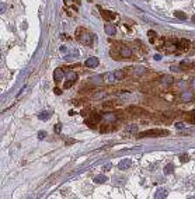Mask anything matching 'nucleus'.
<instances>
[{
	"label": "nucleus",
	"instance_id": "obj_20",
	"mask_svg": "<svg viewBox=\"0 0 195 199\" xmlns=\"http://www.w3.org/2000/svg\"><path fill=\"white\" fill-rule=\"evenodd\" d=\"M129 111H131V112H135V114H145V111H143V109L135 108V107H131V108H129Z\"/></svg>",
	"mask_w": 195,
	"mask_h": 199
},
{
	"label": "nucleus",
	"instance_id": "obj_15",
	"mask_svg": "<svg viewBox=\"0 0 195 199\" xmlns=\"http://www.w3.org/2000/svg\"><path fill=\"white\" fill-rule=\"evenodd\" d=\"M114 76L117 80H121V79H124L125 77V73H124V70H115L114 72Z\"/></svg>",
	"mask_w": 195,
	"mask_h": 199
},
{
	"label": "nucleus",
	"instance_id": "obj_2",
	"mask_svg": "<svg viewBox=\"0 0 195 199\" xmlns=\"http://www.w3.org/2000/svg\"><path fill=\"white\" fill-rule=\"evenodd\" d=\"M100 121H101V115H98V114H93V115L90 116V119H87V121H86V123H87L90 128H94V126L97 125Z\"/></svg>",
	"mask_w": 195,
	"mask_h": 199
},
{
	"label": "nucleus",
	"instance_id": "obj_21",
	"mask_svg": "<svg viewBox=\"0 0 195 199\" xmlns=\"http://www.w3.org/2000/svg\"><path fill=\"white\" fill-rule=\"evenodd\" d=\"M188 154H180V160L182 161V163H187L188 161Z\"/></svg>",
	"mask_w": 195,
	"mask_h": 199
},
{
	"label": "nucleus",
	"instance_id": "obj_7",
	"mask_svg": "<svg viewBox=\"0 0 195 199\" xmlns=\"http://www.w3.org/2000/svg\"><path fill=\"white\" fill-rule=\"evenodd\" d=\"M79 39H80V42L81 44H84V45H91V42H93L91 35H88V34L83 35V37H79Z\"/></svg>",
	"mask_w": 195,
	"mask_h": 199
},
{
	"label": "nucleus",
	"instance_id": "obj_26",
	"mask_svg": "<svg viewBox=\"0 0 195 199\" xmlns=\"http://www.w3.org/2000/svg\"><path fill=\"white\" fill-rule=\"evenodd\" d=\"M72 84H73V81H69V80H67V83H65V87H66V88H69L70 86H72Z\"/></svg>",
	"mask_w": 195,
	"mask_h": 199
},
{
	"label": "nucleus",
	"instance_id": "obj_27",
	"mask_svg": "<svg viewBox=\"0 0 195 199\" xmlns=\"http://www.w3.org/2000/svg\"><path fill=\"white\" fill-rule=\"evenodd\" d=\"M53 93H55V94H58V95H60V94H62V91H60L59 88H55V90H53Z\"/></svg>",
	"mask_w": 195,
	"mask_h": 199
},
{
	"label": "nucleus",
	"instance_id": "obj_25",
	"mask_svg": "<svg viewBox=\"0 0 195 199\" xmlns=\"http://www.w3.org/2000/svg\"><path fill=\"white\" fill-rule=\"evenodd\" d=\"M147 34L150 35V38H154V37H156V32H154V31H149Z\"/></svg>",
	"mask_w": 195,
	"mask_h": 199
},
{
	"label": "nucleus",
	"instance_id": "obj_16",
	"mask_svg": "<svg viewBox=\"0 0 195 199\" xmlns=\"http://www.w3.org/2000/svg\"><path fill=\"white\" fill-rule=\"evenodd\" d=\"M173 172H174V165L173 164L166 165V168H164V174L168 175V174H173Z\"/></svg>",
	"mask_w": 195,
	"mask_h": 199
},
{
	"label": "nucleus",
	"instance_id": "obj_4",
	"mask_svg": "<svg viewBox=\"0 0 195 199\" xmlns=\"http://www.w3.org/2000/svg\"><path fill=\"white\" fill-rule=\"evenodd\" d=\"M175 45H177L178 49H182V51H187L190 48V42L185 41V39H181V41H175Z\"/></svg>",
	"mask_w": 195,
	"mask_h": 199
},
{
	"label": "nucleus",
	"instance_id": "obj_19",
	"mask_svg": "<svg viewBox=\"0 0 195 199\" xmlns=\"http://www.w3.org/2000/svg\"><path fill=\"white\" fill-rule=\"evenodd\" d=\"M174 16H175L177 18H181V20H185V18H187V16H185V14L182 13V11H175Z\"/></svg>",
	"mask_w": 195,
	"mask_h": 199
},
{
	"label": "nucleus",
	"instance_id": "obj_14",
	"mask_svg": "<svg viewBox=\"0 0 195 199\" xmlns=\"http://www.w3.org/2000/svg\"><path fill=\"white\" fill-rule=\"evenodd\" d=\"M103 17H104L105 20H112V18H115V14H114V13H111V11L103 10Z\"/></svg>",
	"mask_w": 195,
	"mask_h": 199
},
{
	"label": "nucleus",
	"instance_id": "obj_17",
	"mask_svg": "<svg viewBox=\"0 0 195 199\" xmlns=\"http://www.w3.org/2000/svg\"><path fill=\"white\" fill-rule=\"evenodd\" d=\"M187 119H188V121H190L191 123H195V109H194V111H191V112H188V114H187Z\"/></svg>",
	"mask_w": 195,
	"mask_h": 199
},
{
	"label": "nucleus",
	"instance_id": "obj_23",
	"mask_svg": "<svg viewBox=\"0 0 195 199\" xmlns=\"http://www.w3.org/2000/svg\"><path fill=\"white\" fill-rule=\"evenodd\" d=\"M45 136H46V132H44V130H39V132H38V139L42 140Z\"/></svg>",
	"mask_w": 195,
	"mask_h": 199
},
{
	"label": "nucleus",
	"instance_id": "obj_18",
	"mask_svg": "<svg viewBox=\"0 0 195 199\" xmlns=\"http://www.w3.org/2000/svg\"><path fill=\"white\" fill-rule=\"evenodd\" d=\"M105 80L108 81V83H112V81L115 80V76H114V73H111V74H105Z\"/></svg>",
	"mask_w": 195,
	"mask_h": 199
},
{
	"label": "nucleus",
	"instance_id": "obj_24",
	"mask_svg": "<svg viewBox=\"0 0 195 199\" xmlns=\"http://www.w3.org/2000/svg\"><path fill=\"white\" fill-rule=\"evenodd\" d=\"M111 168V164H105L104 167H103V171H107V170H110Z\"/></svg>",
	"mask_w": 195,
	"mask_h": 199
},
{
	"label": "nucleus",
	"instance_id": "obj_29",
	"mask_svg": "<svg viewBox=\"0 0 195 199\" xmlns=\"http://www.w3.org/2000/svg\"><path fill=\"white\" fill-rule=\"evenodd\" d=\"M154 59H156V60H160V59H161V56H160V55H156V56H154Z\"/></svg>",
	"mask_w": 195,
	"mask_h": 199
},
{
	"label": "nucleus",
	"instance_id": "obj_11",
	"mask_svg": "<svg viewBox=\"0 0 195 199\" xmlns=\"http://www.w3.org/2000/svg\"><path fill=\"white\" fill-rule=\"evenodd\" d=\"M108 178L105 177L104 174H100V175H96L94 177V182L96 184H103V182H107Z\"/></svg>",
	"mask_w": 195,
	"mask_h": 199
},
{
	"label": "nucleus",
	"instance_id": "obj_12",
	"mask_svg": "<svg viewBox=\"0 0 195 199\" xmlns=\"http://www.w3.org/2000/svg\"><path fill=\"white\" fill-rule=\"evenodd\" d=\"M104 30H105V32H107L108 35H111V37H114L115 32H117V30H115L114 25H105Z\"/></svg>",
	"mask_w": 195,
	"mask_h": 199
},
{
	"label": "nucleus",
	"instance_id": "obj_6",
	"mask_svg": "<svg viewBox=\"0 0 195 199\" xmlns=\"http://www.w3.org/2000/svg\"><path fill=\"white\" fill-rule=\"evenodd\" d=\"M98 63H100V62H98V59L93 56V58H88V59L86 60V66H87V67H97Z\"/></svg>",
	"mask_w": 195,
	"mask_h": 199
},
{
	"label": "nucleus",
	"instance_id": "obj_1",
	"mask_svg": "<svg viewBox=\"0 0 195 199\" xmlns=\"http://www.w3.org/2000/svg\"><path fill=\"white\" fill-rule=\"evenodd\" d=\"M168 135L167 130L164 129H150V130H145V132L139 133V137H152V136H166Z\"/></svg>",
	"mask_w": 195,
	"mask_h": 199
},
{
	"label": "nucleus",
	"instance_id": "obj_5",
	"mask_svg": "<svg viewBox=\"0 0 195 199\" xmlns=\"http://www.w3.org/2000/svg\"><path fill=\"white\" fill-rule=\"evenodd\" d=\"M119 52H121L122 58H131V56H132V51H131L128 46H121V48H119Z\"/></svg>",
	"mask_w": 195,
	"mask_h": 199
},
{
	"label": "nucleus",
	"instance_id": "obj_10",
	"mask_svg": "<svg viewBox=\"0 0 195 199\" xmlns=\"http://www.w3.org/2000/svg\"><path fill=\"white\" fill-rule=\"evenodd\" d=\"M51 115H52V112L51 111H42L38 115V118L41 119V121H48V119L51 118Z\"/></svg>",
	"mask_w": 195,
	"mask_h": 199
},
{
	"label": "nucleus",
	"instance_id": "obj_31",
	"mask_svg": "<svg viewBox=\"0 0 195 199\" xmlns=\"http://www.w3.org/2000/svg\"><path fill=\"white\" fill-rule=\"evenodd\" d=\"M192 21H194V23H195V16H192Z\"/></svg>",
	"mask_w": 195,
	"mask_h": 199
},
{
	"label": "nucleus",
	"instance_id": "obj_9",
	"mask_svg": "<svg viewBox=\"0 0 195 199\" xmlns=\"http://www.w3.org/2000/svg\"><path fill=\"white\" fill-rule=\"evenodd\" d=\"M154 198H167V189L166 188H159L154 194Z\"/></svg>",
	"mask_w": 195,
	"mask_h": 199
},
{
	"label": "nucleus",
	"instance_id": "obj_22",
	"mask_svg": "<svg viewBox=\"0 0 195 199\" xmlns=\"http://www.w3.org/2000/svg\"><path fill=\"white\" fill-rule=\"evenodd\" d=\"M53 130H55L56 133H59L60 130H62V125H60V123H56V125L53 126Z\"/></svg>",
	"mask_w": 195,
	"mask_h": 199
},
{
	"label": "nucleus",
	"instance_id": "obj_30",
	"mask_svg": "<svg viewBox=\"0 0 195 199\" xmlns=\"http://www.w3.org/2000/svg\"><path fill=\"white\" fill-rule=\"evenodd\" d=\"M73 2H74L76 4H80V0H73Z\"/></svg>",
	"mask_w": 195,
	"mask_h": 199
},
{
	"label": "nucleus",
	"instance_id": "obj_13",
	"mask_svg": "<svg viewBox=\"0 0 195 199\" xmlns=\"http://www.w3.org/2000/svg\"><path fill=\"white\" fill-rule=\"evenodd\" d=\"M66 79L69 81H73V83H74V81L77 80V74L74 73V72H67V73H66Z\"/></svg>",
	"mask_w": 195,
	"mask_h": 199
},
{
	"label": "nucleus",
	"instance_id": "obj_28",
	"mask_svg": "<svg viewBox=\"0 0 195 199\" xmlns=\"http://www.w3.org/2000/svg\"><path fill=\"white\" fill-rule=\"evenodd\" d=\"M175 126H177V129H182V128H185V126L182 125V123H177Z\"/></svg>",
	"mask_w": 195,
	"mask_h": 199
},
{
	"label": "nucleus",
	"instance_id": "obj_8",
	"mask_svg": "<svg viewBox=\"0 0 195 199\" xmlns=\"http://www.w3.org/2000/svg\"><path fill=\"white\" fill-rule=\"evenodd\" d=\"M63 70L62 69H56L55 72H53V80L55 81H62V79H63Z\"/></svg>",
	"mask_w": 195,
	"mask_h": 199
},
{
	"label": "nucleus",
	"instance_id": "obj_3",
	"mask_svg": "<svg viewBox=\"0 0 195 199\" xmlns=\"http://www.w3.org/2000/svg\"><path fill=\"white\" fill-rule=\"evenodd\" d=\"M131 164H132L131 158H122V160L118 163V168L119 170H126V168L131 167Z\"/></svg>",
	"mask_w": 195,
	"mask_h": 199
}]
</instances>
